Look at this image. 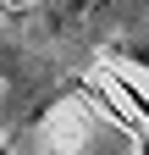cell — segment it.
Masks as SVG:
<instances>
[{
    "mask_svg": "<svg viewBox=\"0 0 149 155\" xmlns=\"http://www.w3.org/2000/svg\"><path fill=\"white\" fill-rule=\"evenodd\" d=\"M110 83H116V94H122V100H127V105H133V111L144 116V127H149V94H144V89H138V83H133L127 72H116Z\"/></svg>",
    "mask_w": 149,
    "mask_h": 155,
    "instance_id": "1",
    "label": "cell"
},
{
    "mask_svg": "<svg viewBox=\"0 0 149 155\" xmlns=\"http://www.w3.org/2000/svg\"><path fill=\"white\" fill-rule=\"evenodd\" d=\"M116 55H127V61H138L149 72V45H116Z\"/></svg>",
    "mask_w": 149,
    "mask_h": 155,
    "instance_id": "2",
    "label": "cell"
}]
</instances>
